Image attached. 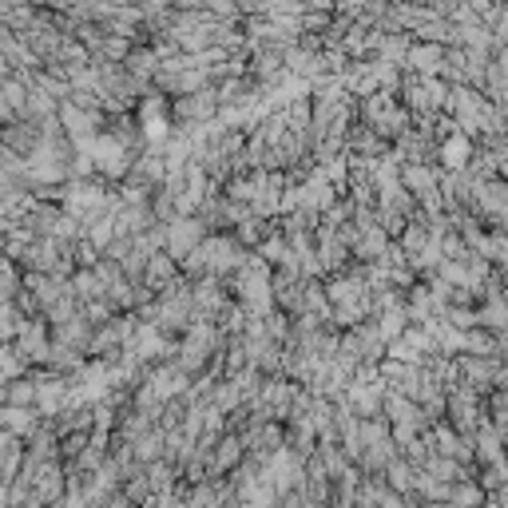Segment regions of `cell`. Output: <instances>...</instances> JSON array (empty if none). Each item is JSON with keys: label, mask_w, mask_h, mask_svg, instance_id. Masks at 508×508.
Listing matches in <instances>:
<instances>
[{"label": "cell", "mask_w": 508, "mask_h": 508, "mask_svg": "<svg viewBox=\"0 0 508 508\" xmlns=\"http://www.w3.org/2000/svg\"><path fill=\"white\" fill-rule=\"evenodd\" d=\"M465 159H469V139H449L445 143V163L449 167H465Z\"/></svg>", "instance_id": "obj_1"}]
</instances>
